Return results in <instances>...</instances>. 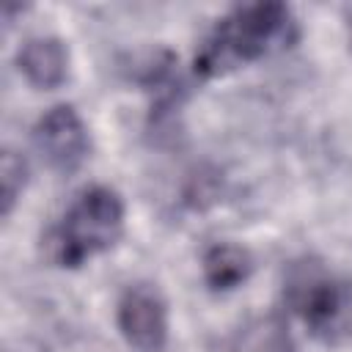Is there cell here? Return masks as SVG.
Segmentation results:
<instances>
[{
  "label": "cell",
  "instance_id": "6da1fadb",
  "mask_svg": "<svg viewBox=\"0 0 352 352\" xmlns=\"http://www.w3.org/2000/svg\"><path fill=\"white\" fill-rule=\"evenodd\" d=\"M297 41V22L286 3L258 0L223 14L201 38L192 55V74L201 80L223 77L256 63Z\"/></svg>",
  "mask_w": 352,
  "mask_h": 352
},
{
  "label": "cell",
  "instance_id": "7a4b0ae2",
  "mask_svg": "<svg viewBox=\"0 0 352 352\" xmlns=\"http://www.w3.org/2000/svg\"><path fill=\"white\" fill-rule=\"evenodd\" d=\"M126 209L124 198L107 187L94 184L85 187L60 214V220L50 228L44 239L47 258L55 267L77 270L94 256L107 253L124 236Z\"/></svg>",
  "mask_w": 352,
  "mask_h": 352
},
{
  "label": "cell",
  "instance_id": "3957f363",
  "mask_svg": "<svg viewBox=\"0 0 352 352\" xmlns=\"http://www.w3.org/2000/svg\"><path fill=\"white\" fill-rule=\"evenodd\" d=\"M283 305L319 341L336 344L352 333V278L330 270L314 256L289 264Z\"/></svg>",
  "mask_w": 352,
  "mask_h": 352
},
{
  "label": "cell",
  "instance_id": "277c9868",
  "mask_svg": "<svg viewBox=\"0 0 352 352\" xmlns=\"http://www.w3.org/2000/svg\"><path fill=\"white\" fill-rule=\"evenodd\" d=\"M116 324L129 346L160 352L168 344V300L154 283H129L116 302Z\"/></svg>",
  "mask_w": 352,
  "mask_h": 352
},
{
  "label": "cell",
  "instance_id": "5b68a950",
  "mask_svg": "<svg viewBox=\"0 0 352 352\" xmlns=\"http://www.w3.org/2000/svg\"><path fill=\"white\" fill-rule=\"evenodd\" d=\"M30 138L36 151L47 160V165L60 173H74L88 160L91 151L88 126L80 118V113L66 102L52 104L47 113H41L38 121L33 124Z\"/></svg>",
  "mask_w": 352,
  "mask_h": 352
},
{
  "label": "cell",
  "instance_id": "8992f818",
  "mask_svg": "<svg viewBox=\"0 0 352 352\" xmlns=\"http://www.w3.org/2000/svg\"><path fill=\"white\" fill-rule=\"evenodd\" d=\"M69 47L58 36H33L16 50V72L36 91H55L69 80Z\"/></svg>",
  "mask_w": 352,
  "mask_h": 352
},
{
  "label": "cell",
  "instance_id": "52a82bcc",
  "mask_svg": "<svg viewBox=\"0 0 352 352\" xmlns=\"http://www.w3.org/2000/svg\"><path fill=\"white\" fill-rule=\"evenodd\" d=\"M253 272V253L236 242H212L201 256V275L209 292L226 294L239 289Z\"/></svg>",
  "mask_w": 352,
  "mask_h": 352
},
{
  "label": "cell",
  "instance_id": "ba28073f",
  "mask_svg": "<svg viewBox=\"0 0 352 352\" xmlns=\"http://www.w3.org/2000/svg\"><path fill=\"white\" fill-rule=\"evenodd\" d=\"M231 352H297V346L289 333V324L280 316L270 314L248 322L236 333Z\"/></svg>",
  "mask_w": 352,
  "mask_h": 352
},
{
  "label": "cell",
  "instance_id": "9c48e42d",
  "mask_svg": "<svg viewBox=\"0 0 352 352\" xmlns=\"http://www.w3.org/2000/svg\"><path fill=\"white\" fill-rule=\"evenodd\" d=\"M28 184V162L14 148H6L0 157V214L8 217L25 192Z\"/></svg>",
  "mask_w": 352,
  "mask_h": 352
}]
</instances>
